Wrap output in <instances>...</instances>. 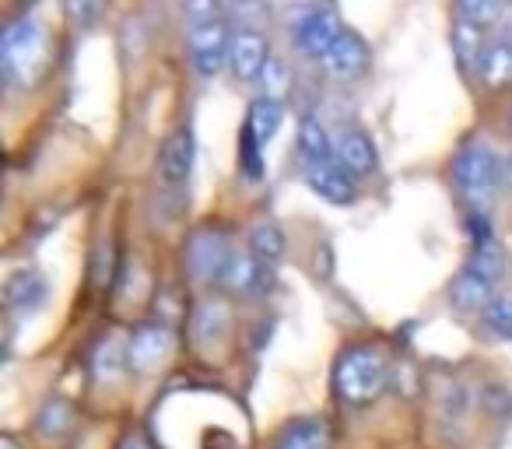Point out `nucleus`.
Here are the masks:
<instances>
[{"label":"nucleus","instance_id":"1","mask_svg":"<svg viewBox=\"0 0 512 449\" xmlns=\"http://www.w3.org/2000/svg\"><path fill=\"white\" fill-rule=\"evenodd\" d=\"M50 32L36 15H22L0 36V74L15 88H32L46 71Z\"/></svg>","mask_w":512,"mask_h":449},{"label":"nucleus","instance_id":"2","mask_svg":"<svg viewBox=\"0 0 512 449\" xmlns=\"http://www.w3.org/2000/svg\"><path fill=\"white\" fill-rule=\"evenodd\" d=\"M453 183L460 190V197L467 200L470 214H488L498 183H502V158L481 137L467 141L453 158Z\"/></svg>","mask_w":512,"mask_h":449},{"label":"nucleus","instance_id":"3","mask_svg":"<svg viewBox=\"0 0 512 449\" xmlns=\"http://www.w3.org/2000/svg\"><path fill=\"white\" fill-rule=\"evenodd\" d=\"M334 386L344 404H369L390 386V362L372 344H355L337 358Z\"/></svg>","mask_w":512,"mask_h":449},{"label":"nucleus","instance_id":"4","mask_svg":"<svg viewBox=\"0 0 512 449\" xmlns=\"http://www.w3.org/2000/svg\"><path fill=\"white\" fill-rule=\"evenodd\" d=\"M186 22H190V60L197 74L211 78L221 71L225 57L232 53V32L218 4H186Z\"/></svg>","mask_w":512,"mask_h":449},{"label":"nucleus","instance_id":"5","mask_svg":"<svg viewBox=\"0 0 512 449\" xmlns=\"http://www.w3.org/2000/svg\"><path fill=\"white\" fill-rule=\"evenodd\" d=\"M242 253L232 246V236L221 229H200L197 236L186 246V267L197 281H207V285H228L235 264H239Z\"/></svg>","mask_w":512,"mask_h":449},{"label":"nucleus","instance_id":"6","mask_svg":"<svg viewBox=\"0 0 512 449\" xmlns=\"http://www.w3.org/2000/svg\"><path fill=\"white\" fill-rule=\"evenodd\" d=\"M295 46L309 57H327V50L344 36L341 18L334 8H313L295 22Z\"/></svg>","mask_w":512,"mask_h":449},{"label":"nucleus","instance_id":"7","mask_svg":"<svg viewBox=\"0 0 512 449\" xmlns=\"http://www.w3.org/2000/svg\"><path fill=\"white\" fill-rule=\"evenodd\" d=\"M172 351V330L162 323H141L127 341V362L134 372H155Z\"/></svg>","mask_w":512,"mask_h":449},{"label":"nucleus","instance_id":"8","mask_svg":"<svg viewBox=\"0 0 512 449\" xmlns=\"http://www.w3.org/2000/svg\"><path fill=\"white\" fill-rule=\"evenodd\" d=\"M190 172H193V134L183 127L162 144V151H158V179H162V186H169V190H183Z\"/></svg>","mask_w":512,"mask_h":449},{"label":"nucleus","instance_id":"9","mask_svg":"<svg viewBox=\"0 0 512 449\" xmlns=\"http://www.w3.org/2000/svg\"><path fill=\"white\" fill-rule=\"evenodd\" d=\"M228 60H232V71L239 74L242 81H260V74H264L267 60H271V53H267V39L260 36V29H242L232 36V53H228Z\"/></svg>","mask_w":512,"mask_h":449},{"label":"nucleus","instance_id":"10","mask_svg":"<svg viewBox=\"0 0 512 449\" xmlns=\"http://www.w3.org/2000/svg\"><path fill=\"white\" fill-rule=\"evenodd\" d=\"M369 60H372L369 43H365L358 32L344 29V36L337 39V43L327 50V57H323V67H327L334 78H358V74L369 67Z\"/></svg>","mask_w":512,"mask_h":449},{"label":"nucleus","instance_id":"11","mask_svg":"<svg viewBox=\"0 0 512 449\" xmlns=\"http://www.w3.org/2000/svg\"><path fill=\"white\" fill-rule=\"evenodd\" d=\"M491 299H495V281H491L488 274L474 271L470 264L463 267L453 278V285H449V302H453L460 313H484Z\"/></svg>","mask_w":512,"mask_h":449},{"label":"nucleus","instance_id":"12","mask_svg":"<svg viewBox=\"0 0 512 449\" xmlns=\"http://www.w3.org/2000/svg\"><path fill=\"white\" fill-rule=\"evenodd\" d=\"M306 179L323 200L330 204H351L355 200V176L344 169L341 162H323V165H306Z\"/></svg>","mask_w":512,"mask_h":449},{"label":"nucleus","instance_id":"13","mask_svg":"<svg viewBox=\"0 0 512 449\" xmlns=\"http://www.w3.org/2000/svg\"><path fill=\"white\" fill-rule=\"evenodd\" d=\"M46 295H50V285H46L43 274L32 271V267L15 271L8 278V285H4V302H8V309H15V313H32V309H39L46 302Z\"/></svg>","mask_w":512,"mask_h":449},{"label":"nucleus","instance_id":"14","mask_svg":"<svg viewBox=\"0 0 512 449\" xmlns=\"http://www.w3.org/2000/svg\"><path fill=\"white\" fill-rule=\"evenodd\" d=\"M334 151H337V162L351 172V176H369L376 169V144L365 130H341L334 141Z\"/></svg>","mask_w":512,"mask_h":449},{"label":"nucleus","instance_id":"15","mask_svg":"<svg viewBox=\"0 0 512 449\" xmlns=\"http://www.w3.org/2000/svg\"><path fill=\"white\" fill-rule=\"evenodd\" d=\"M228 327H232V309H228L225 299H204L197 302V309H193V341L204 344V348H211V344H218L221 337L228 334Z\"/></svg>","mask_w":512,"mask_h":449},{"label":"nucleus","instance_id":"16","mask_svg":"<svg viewBox=\"0 0 512 449\" xmlns=\"http://www.w3.org/2000/svg\"><path fill=\"white\" fill-rule=\"evenodd\" d=\"M477 78L488 88H512V46L505 39L491 43L477 64Z\"/></svg>","mask_w":512,"mask_h":449},{"label":"nucleus","instance_id":"17","mask_svg":"<svg viewBox=\"0 0 512 449\" xmlns=\"http://www.w3.org/2000/svg\"><path fill=\"white\" fill-rule=\"evenodd\" d=\"M299 151L306 158V165H323V162H334L337 151H334V137L323 130L320 120L306 116L299 127Z\"/></svg>","mask_w":512,"mask_h":449},{"label":"nucleus","instance_id":"18","mask_svg":"<svg viewBox=\"0 0 512 449\" xmlns=\"http://www.w3.org/2000/svg\"><path fill=\"white\" fill-rule=\"evenodd\" d=\"M281 120H285V106H281V102L256 99L246 116V134L253 137L256 144H267L281 130Z\"/></svg>","mask_w":512,"mask_h":449},{"label":"nucleus","instance_id":"19","mask_svg":"<svg viewBox=\"0 0 512 449\" xmlns=\"http://www.w3.org/2000/svg\"><path fill=\"white\" fill-rule=\"evenodd\" d=\"M330 435L320 418H299L281 432L278 449H327Z\"/></svg>","mask_w":512,"mask_h":449},{"label":"nucleus","instance_id":"20","mask_svg":"<svg viewBox=\"0 0 512 449\" xmlns=\"http://www.w3.org/2000/svg\"><path fill=\"white\" fill-rule=\"evenodd\" d=\"M249 257H256L260 264L278 267V260L285 257V236L274 225H256L249 236Z\"/></svg>","mask_w":512,"mask_h":449},{"label":"nucleus","instance_id":"21","mask_svg":"<svg viewBox=\"0 0 512 449\" xmlns=\"http://www.w3.org/2000/svg\"><path fill=\"white\" fill-rule=\"evenodd\" d=\"M453 50H456V60H460V67L481 64L484 50H488V46H484V29H477V25H467V22H456Z\"/></svg>","mask_w":512,"mask_h":449},{"label":"nucleus","instance_id":"22","mask_svg":"<svg viewBox=\"0 0 512 449\" xmlns=\"http://www.w3.org/2000/svg\"><path fill=\"white\" fill-rule=\"evenodd\" d=\"M71 428H74V411L64 397H53L50 404L39 411V432H43L46 439H64Z\"/></svg>","mask_w":512,"mask_h":449},{"label":"nucleus","instance_id":"23","mask_svg":"<svg viewBox=\"0 0 512 449\" xmlns=\"http://www.w3.org/2000/svg\"><path fill=\"white\" fill-rule=\"evenodd\" d=\"M481 323L498 341H512V295H495L481 313Z\"/></svg>","mask_w":512,"mask_h":449},{"label":"nucleus","instance_id":"24","mask_svg":"<svg viewBox=\"0 0 512 449\" xmlns=\"http://www.w3.org/2000/svg\"><path fill=\"white\" fill-rule=\"evenodd\" d=\"M123 358H130L127 355V344L120 341V337H109V341H102L99 348H95V376L106 383V379H116L120 376V365H123Z\"/></svg>","mask_w":512,"mask_h":449},{"label":"nucleus","instance_id":"25","mask_svg":"<svg viewBox=\"0 0 512 449\" xmlns=\"http://www.w3.org/2000/svg\"><path fill=\"white\" fill-rule=\"evenodd\" d=\"M498 18H502V4H495V0H463L456 8V22L477 25V29L498 22Z\"/></svg>","mask_w":512,"mask_h":449},{"label":"nucleus","instance_id":"26","mask_svg":"<svg viewBox=\"0 0 512 449\" xmlns=\"http://www.w3.org/2000/svg\"><path fill=\"white\" fill-rule=\"evenodd\" d=\"M260 85H264V99H274L281 102L278 95L288 92V85H292V71H288V64L281 57H271L264 67V74H260Z\"/></svg>","mask_w":512,"mask_h":449},{"label":"nucleus","instance_id":"27","mask_svg":"<svg viewBox=\"0 0 512 449\" xmlns=\"http://www.w3.org/2000/svg\"><path fill=\"white\" fill-rule=\"evenodd\" d=\"M260 148H264V144H256L253 137L242 130V169H246L249 179H264V158H260Z\"/></svg>","mask_w":512,"mask_h":449},{"label":"nucleus","instance_id":"28","mask_svg":"<svg viewBox=\"0 0 512 449\" xmlns=\"http://www.w3.org/2000/svg\"><path fill=\"white\" fill-rule=\"evenodd\" d=\"M95 15H99V8H95V4H88V8H81V4H71V18L78 25H92Z\"/></svg>","mask_w":512,"mask_h":449},{"label":"nucleus","instance_id":"29","mask_svg":"<svg viewBox=\"0 0 512 449\" xmlns=\"http://www.w3.org/2000/svg\"><path fill=\"white\" fill-rule=\"evenodd\" d=\"M120 449H151V442H148V439H144V435H141V432H130V435H123Z\"/></svg>","mask_w":512,"mask_h":449},{"label":"nucleus","instance_id":"30","mask_svg":"<svg viewBox=\"0 0 512 449\" xmlns=\"http://www.w3.org/2000/svg\"><path fill=\"white\" fill-rule=\"evenodd\" d=\"M502 183H505V186H509V190H512V155H509V158H505V162H502Z\"/></svg>","mask_w":512,"mask_h":449},{"label":"nucleus","instance_id":"31","mask_svg":"<svg viewBox=\"0 0 512 449\" xmlns=\"http://www.w3.org/2000/svg\"><path fill=\"white\" fill-rule=\"evenodd\" d=\"M0 449H18V446H15V439H11V435H4V439H0Z\"/></svg>","mask_w":512,"mask_h":449},{"label":"nucleus","instance_id":"32","mask_svg":"<svg viewBox=\"0 0 512 449\" xmlns=\"http://www.w3.org/2000/svg\"><path fill=\"white\" fill-rule=\"evenodd\" d=\"M502 39H505V43H509V46H512V22H509V25H505V36H502Z\"/></svg>","mask_w":512,"mask_h":449}]
</instances>
